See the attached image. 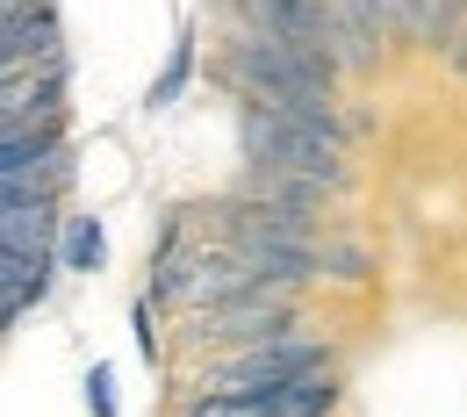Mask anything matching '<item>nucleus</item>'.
<instances>
[{
	"mask_svg": "<svg viewBox=\"0 0 467 417\" xmlns=\"http://www.w3.org/2000/svg\"><path fill=\"white\" fill-rule=\"evenodd\" d=\"M237 144H244V166L324 180L331 194L352 187V166H346L352 130H346V116L331 109V94H317V101H244Z\"/></svg>",
	"mask_w": 467,
	"mask_h": 417,
	"instance_id": "f257e3e1",
	"label": "nucleus"
},
{
	"mask_svg": "<svg viewBox=\"0 0 467 417\" xmlns=\"http://www.w3.org/2000/svg\"><path fill=\"white\" fill-rule=\"evenodd\" d=\"M216 79L237 87V101H317V94L338 87V65L317 58V51H295L266 29H237Z\"/></svg>",
	"mask_w": 467,
	"mask_h": 417,
	"instance_id": "f03ea898",
	"label": "nucleus"
},
{
	"mask_svg": "<svg viewBox=\"0 0 467 417\" xmlns=\"http://www.w3.org/2000/svg\"><path fill=\"white\" fill-rule=\"evenodd\" d=\"M288 331H302L295 288L259 281V274H244V288H231V296L202 317V339H216V346H259V339H288Z\"/></svg>",
	"mask_w": 467,
	"mask_h": 417,
	"instance_id": "7ed1b4c3",
	"label": "nucleus"
},
{
	"mask_svg": "<svg viewBox=\"0 0 467 417\" xmlns=\"http://www.w3.org/2000/svg\"><path fill=\"white\" fill-rule=\"evenodd\" d=\"M72 51L29 65L15 79H0V130H36V122H65L72 116Z\"/></svg>",
	"mask_w": 467,
	"mask_h": 417,
	"instance_id": "20e7f679",
	"label": "nucleus"
},
{
	"mask_svg": "<svg viewBox=\"0 0 467 417\" xmlns=\"http://www.w3.org/2000/svg\"><path fill=\"white\" fill-rule=\"evenodd\" d=\"M309 367H331V346H324V339H302V331H288V339L237 346V360L223 367V381H216V389H281V381L309 374Z\"/></svg>",
	"mask_w": 467,
	"mask_h": 417,
	"instance_id": "39448f33",
	"label": "nucleus"
},
{
	"mask_svg": "<svg viewBox=\"0 0 467 417\" xmlns=\"http://www.w3.org/2000/svg\"><path fill=\"white\" fill-rule=\"evenodd\" d=\"M0 180H44V187H72V144L65 122H36V130H0Z\"/></svg>",
	"mask_w": 467,
	"mask_h": 417,
	"instance_id": "423d86ee",
	"label": "nucleus"
},
{
	"mask_svg": "<svg viewBox=\"0 0 467 417\" xmlns=\"http://www.w3.org/2000/svg\"><path fill=\"white\" fill-rule=\"evenodd\" d=\"M237 7L252 15V29H266V36H281V44H295V51H317V58L338 65L324 0H237ZM338 72H346V65H338Z\"/></svg>",
	"mask_w": 467,
	"mask_h": 417,
	"instance_id": "0eeeda50",
	"label": "nucleus"
},
{
	"mask_svg": "<svg viewBox=\"0 0 467 417\" xmlns=\"http://www.w3.org/2000/svg\"><path fill=\"white\" fill-rule=\"evenodd\" d=\"M237 252L244 274L259 281H281V288H302V281H324V259H317V238H223Z\"/></svg>",
	"mask_w": 467,
	"mask_h": 417,
	"instance_id": "6e6552de",
	"label": "nucleus"
},
{
	"mask_svg": "<svg viewBox=\"0 0 467 417\" xmlns=\"http://www.w3.org/2000/svg\"><path fill=\"white\" fill-rule=\"evenodd\" d=\"M65 51V29H58V7L44 0L36 15H22L15 29H0V79H15V72H29V65L58 58Z\"/></svg>",
	"mask_w": 467,
	"mask_h": 417,
	"instance_id": "1a4fd4ad",
	"label": "nucleus"
},
{
	"mask_svg": "<svg viewBox=\"0 0 467 417\" xmlns=\"http://www.w3.org/2000/svg\"><path fill=\"white\" fill-rule=\"evenodd\" d=\"M252 396H266V417H331L346 381H338V367H309V374H295L281 389H252Z\"/></svg>",
	"mask_w": 467,
	"mask_h": 417,
	"instance_id": "9d476101",
	"label": "nucleus"
},
{
	"mask_svg": "<svg viewBox=\"0 0 467 417\" xmlns=\"http://www.w3.org/2000/svg\"><path fill=\"white\" fill-rule=\"evenodd\" d=\"M51 266H65V274H101V266H109V231H101V216H58Z\"/></svg>",
	"mask_w": 467,
	"mask_h": 417,
	"instance_id": "9b49d317",
	"label": "nucleus"
},
{
	"mask_svg": "<svg viewBox=\"0 0 467 417\" xmlns=\"http://www.w3.org/2000/svg\"><path fill=\"white\" fill-rule=\"evenodd\" d=\"M0 281L22 288V302H44L51 296V259H36V252H22V245L0 238Z\"/></svg>",
	"mask_w": 467,
	"mask_h": 417,
	"instance_id": "f8f14e48",
	"label": "nucleus"
},
{
	"mask_svg": "<svg viewBox=\"0 0 467 417\" xmlns=\"http://www.w3.org/2000/svg\"><path fill=\"white\" fill-rule=\"evenodd\" d=\"M187 87H194V29H180V36H173V51H166V72L151 79V94H144V101H151V109H173Z\"/></svg>",
	"mask_w": 467,
	"mask_h": 417,
	"instance_id": "ddd939ff",
	"label": "nucleus"
},
{
	"mask_svg": "<svg viewBox=\"0 0 467 417\" xmlns=\"http://www.w3.org/2000/svg\"><path fill=\"white\" fill-rule=\"evenodd\" d=\"M130 339H137V360H144V367H159V360H166V339H159V309H151V296H137V309H130Z\"/></svg>",
	"mask_w": 467,
	"mask_h": 417,
	"instance_id": "4468645a",
	"label": "nucleus"
},
{
	"mask_svg": "<svg viewBox=\"0 0 467 417\" xmlns=\"http://www.w3.org/2000/svg\"><path fill=\"white\" fill-rule=\"evenodd\" d=\"M87 411H94V417H122V403H116V367H109V360H94V367H87Z\"/></svg>",
	"mask_w": 467,
	"mask_h": 417,
	"instance_id": "2eb2a0df",
	"label": "nucleus"
},
{
	"mask_svg": "<svg viewBox=\"0 0 467 417\" xmlns=\"http://www.w3.org/2000/svg\"><path fill=\"white\" fill-rule=\"evenodd\" d=\"M36 7H44V0H0V29H15V22L36 15Z\"/></svg>",
	"mask_w": 467,
	"mask_h": 417,
	"instance_id": "dca6fc26",
	"label": "nucleus"
},
{
	"mask_svg": "<svg viewBox=\"0 0 467 417\" xmlns=\"http://www.w3.org/2000/svg\"><path fill=\"white\" fill-rule=\"evenodd\" d=\"M446 51H453V72H467V15H461V36H453Z\"/></svg>",
	"mask_w": 467,
	"mask_h": 417,
	"instance_id": "f3484780",
	"label": "nucleus"
}]
</instances>
